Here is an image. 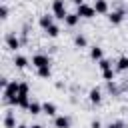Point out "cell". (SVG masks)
<instances>
[{"label":"cell","mask_w":128,"mask_h":128,"mask_svg":"<svg viewBox=\"0 0 128 128\" xmlns=\"http://www.w3.org/2000/svg\"><path fill=\"white\" fill-rule=\"evenodd\" d=\"M76 14L80 16V18H94L96 16V10H94V4H86V2H82L80 6H76Z\"/></svg>","instance_id":"cell-3"},{"label":"cell","mask_w":128,"mask_h":128,"mask_svg":"<svg viewBox=\"0 0 128 128\" xmlns=\"http://www.w3.org/2000/svg\"><path fill=\"white\" fill-rule=\"evenodd\" d=\"M42 112H44L46 116H52V118H56V116H58V114H56V112H58V108H56V104H54V102H44V104H42Z\"/></svg>","instance_id":"cell-10"},{"label":"cell","mask_w":128,"mask_h":128,"mask_svg":"<svg viewBox=\"0 0 128 128\" xmlns=\"http://www.w3.org/2000/svg\"><path fill=\"white\" fill-rule=\"evenodd\" d=\"M38 26L46 32L50 26H54V14H42V16L38 18Z\"/></svg>","instance_id":"cell-8"},{"label":"cell","mask_w":128,"mask_h":128,"mask_svg":"<svg viewBox=\"0 0 128 128\" xmlns=\"http://www.w3.org/2000/svg\"><path fill=\"white\" fill-rule=\"evenodd\" d=\"M102 78H104L106 82H112V80H114V70H112V68H110V70H104V72H102Z\"/></svg>","instance_id":"cell-23"},{"label":"cell","mask_w":128,"mask_h":128,"mask_svg":"<svg viewBox=\"0 0 128 128\" xmlns=\"http://www.w3.org/2000/svg\"><path fill=\"white\" fill-rule=\"evenodd\" d=\"M36 74H38L40 78L48 80V78L52 76V68H50V66H46V68H38V70H36Z\"/></svg>","instance_id":"cell-19"},{"label":"cell","mask_w":128,"mask_h":128,"mask_svg":"<svg viewBox=\"0 0 128 128\" xmlns=\"http://www.w3.org/2000/svg\"><path fill=\"white\" fill-rule=\"evenodd\" d=\"M78 22H80V16H78L76 12H68V16H66L64 24H66V26H70V28H74V26H76Z\"/></svg>","instance_id":"cell-13"},{"label":"cell","mask_w":128,"mask_h":128,"mask_svg":"<svg viewBox=\"0 0 128 128\" xmlns=\"http://www.w3.org/2000/svg\"><path fill=\"white\" fill-rule=\"evenodd\" d=\"M124 126H126L124 120H112V122L106 124V128H124Z\"/></svg>","instance_id":"cell-22"},{"label":"cell","mask_w":128,"mask_h":128,"mask_svg":"<svg viewBox=\"0 0 128 128\" xmlns=\"http://www.w3.org/2000/svg\"><path fill=\"white\" fill-rule=\"evenodd\" d=\"M90 128H102V124H100V120H92V124H90Z\"/></svg>","instance_id":"cell-25"},{"label":"cell","mask_w":128,"mask_h":128,"mask_svg":"<svg viewBox=\"0 0 128 128\" xmlns=\"http://www.w3.org/2000/svg\"><path fill=\"white\" fill-rule=\"evenodd\" d=\"M16 128H30V126H26V124H18Z\"/></svg>","instance_id":"cell-27"},{"label":"cell","mask_w":128,"mask_h":128,"mask_svg":"<svg viewBox=\"0 0 128 128\" xmlns=\"http://www.w3.org/2000/svg\"><path fill=\"white\" fill-rule=\"evenodd\" d=\"M98 68H100V72H104V70H110V68H112V62H110L108 58H102V60L98 62Z\"/></svg>","instance_id":"cell-21"},{"label":"cell","mask_w":128,"mask_h":128,"mask_svg":"<svg viewBox=\"0 0 128 128\" xmlns=\"http://www.w3.org/2000/svg\"><path fill=\"white\" fill-rule=\"evenodd\" d=\"M52 14H54V18H58V20H66V16H68V10H66V4H64V0H52Z\"/></svg>","instance_id":"cell-2"},{"label":"cell","mask_w":128,"mask_h":128,"mask_svg":"<svg viewBox=\"0 0 128 128\" xmlns=\"http://www.w3.org/2000/svg\"><path fill=\"white\" fill-rule=\"evenodd\" d=\"M46 34H48L50 38H58V36H60V26H58V24H54V26H50V28L46 30Z\"/></svg>","instance_id":"cell-20"},{"label":"cell","mask_w":128,"mask_h":128,"mask_svg":"<svg viewBox=\"0 0 128 128\" xmlns=\"http://www.w3.org/2000/svg\"><path fill=\"white\" fill-rule=\"evenodd\" d=\"M74 44H76V48H86L88 46V38L84 34H76L74 36Z\"/></svg>","instance_id":"cell-17"},{"label":"cell","mask_w":128,"mask_h":128,"mask_svg":"<svg viewBox=\"0 0 128 128\" xmlns=\"http://www.w3.org/2000/svg\"><path fill=\"white\" fill-rule=\"evenodd\" d=\"M4 128H16V118H14V112H12V110H8V112H6Z\"/></svg>","instance_id":"cell-16"},{"label":"cell","mask_w":128,"mask_h":128,"mask_svg":"<svg viewBox=\"0 0 128 128\" xmlns=\"http://www.w3.org/2000/svg\"><path fill=\"white\" fill-rule=\"evenodd\" d=\"M52 64V60H50V56L48 54H42V52H38V54H34L32 56V66L38 70V68H46V66H50Z\"/></svg>","instance_id":"cell-4"},{"label":"cell","mask_w":128,"mask_h":128,"mask_svg":"<svg viewBox=\"0 0 128 128\" xmlns=\"http://www.w3.org/2000/svg\"><path fill=\"white\" fill-rule=\"evenodd\" d=\"M8 12H10V10H8V6L2 2V6H0V18H2V20H6V18H8Z\"/></svg>","instance_id":"cell-24"},{"label":"cell","mask_w":128,"mask_h":128,"mask_svg":"<svg viewBox=\"0 0 128 128\" xmlns=\"http://www.w3.org/2000/svg\"><path fill=\"white\" fill-rule=\"evenodd\" d=\"M116 70H126L128 72V56H120L118 60H116Z\"/></svg>","instance_id":"cell-18"},{"label":"cell","mask_w":128,"mask_h":128,"mask_svg":"<svg viewBox=\"0 0 128 128\" xmlns=\"http://www.w3.org/2000/svg\"><path fill=\"white\" fill-rule=\"evenodd\" d=\"M70 124H72V120L66 114H60L54 118V128H70Z\"/></svg>","instance_id":"cell-9"},{"label":"cell","mask_w":128,"mask_h":128,"mask_svg":"<svg viewBox=\"0 0 128 128\" xmlns=\"http://www.w3.org/2000/svg\"><path fill=\"white\" fill-rule=\"evenodd\" d=\"M88 100H90V104L100 106V104H102V90H100L98 86L90 88V92H88Z\"/></svg>","instance_id":"cell-7"},{"label":"cell","mask_w":128,"mask_h":128,"mask_svg":"<svg viewBox=\"0 0 128 128\" xmlns=\"http://www.w3.org/2000/svg\"><path fill=\"white\" fill-rule=\"evenodd\" d=\"M28 114H32V116L42 114V104H40V102H36V100H32V102H30V106H28Z\"/></svg>","instance_id":"cell-15"},{"label":"cell","mask_w":128,"mask_h":128,"mask_svg":"<svg viewBox=\"0 0 128 128\" xmlns=\"http://www.w3.org/2000/svg\"><path fill=\"white\" fill-rule=\"evenodd\" d=\"M4 42H6V48H8V50H12V52H16V50L20 48V38H18L14 32L6 34V40H4Z\"/></svg>","instance_id":"cell-6"},{"label":"cell","mask_w":128,"mask_h":128,"mask_svg":"<svg viewBox=\"0 0 128 128\" xmlns=\"http://www.w3.org/2000/svg\"><path fill=\"white\" fill-rule=\"evenodd\" d=\"M126 90H128V88H126Z\"/></svg>","instance_id":"cell-28"},{"label":"cell","mask_w":128,"mask_h":128,"mask_svg":"<svg viewBox=\"0 0 128 128\" xmlns=\"http://www.w3.org/2000/svg\"><path fill=\"white\" fill-rule=\"evenodd\" d=\"M108 22L112 24V26H120L122 22H124V18H126V12L124 10H112V12H108Z\"/></svg>","instance_id":"cell-5"},{"label":"cell","mask_w":128,"mask_h":128,"mask_svg":"<svg viewBox=\"0 0 128 128\" xmlns=\"http://www.w3.org/2000/svg\"><path fill=\"white\" fill-rule=\"evenodd\" d=\"M30 86L28 82H20V90H18V96H16V108H22V110H28L30 106Z\"/></svg>","instance_id":"cell-1"},{"label":"cell","mask_w":128,"mask_h":128,"mask_svg":"<svg viewBox=\"0 0 128 128\" xmlns=\"http://www.w3.org/2000/svg\"><path fill=\"white\" fill-rule=\"evenodd\" d=\"M30 128H44V126H42V124H32Z\"/></svg>","instance_id":"cell-26"},{"label":"cell","mask_w":128,"mask_h":128,"mask_svg":"<svg viewBox=\"0 0 128 128\" xmlns=\"http://www.w3.org/2000/svg\"><path fill=\"white\" fill-rule=\"evenodd\" d=\"M94 10H96V14H106L108 16V0H96L94 2Z\"/></svg>","instance_id":"cell-11"},{"label":"cell","mask_w":128,"mask_h":128,"mask_svg":"<svg viewBox=\"0 0 128 128\" xmlns=\"http://www.w3.org/2000/svg\"><path fill=\"white\" fill-rule=\"evenodd\" d=\"M12 62H14V66H16V68H20V70L28 66V58H26V56H22V54H14V60H12Z\"/></svg>","instance_id":"cell-14"},{"label":"cell","mask_w":128,"mask_h":128,"mask_svg":"<svg viewBox=\"0 0 128 128\" xmlns=\"http://www.w3.org/2000/svg\"><path fill=\"white\" fill-rule=\"evenodd\" d=\"M90 58H92L94 62H100V60L104 58V50H102L100 46H92V48H90Z\"/></svg>","instance_id":"cell-12"}]
</instances>
